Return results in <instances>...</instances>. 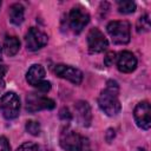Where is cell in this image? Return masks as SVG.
Segmentation results:
<instances>
[{"label": "cell", "mask_w": 151, "mask_h": 151, "mask_svg": "<svg viewBox=\"0 0 151 151\" xmlns=\"http://www.w3.org/2000/svg\"><path fill=\"white\" fill-rule=\"evenodd\" d=\"M133 117L136 124L143 129L149 130L151 126V107L147 100H143L138 103L133 110Z\"/></svg>", "instance_id": "9c48e42d"}, {"label": "cell", "mask_w": 151, "mask_h": 151, "mask_svg": "<svg viewBox=\"0 0 151 151\" xmlns=\"http://www.w3.org/2000/svg\"><path fill=\"white\" fill-rule=\"evenodd\" d=\"M0 109L6 119H14L20 111V99L14 92L5 93L0 99Z\"/></svg>", "instance_id": "277c9868"}, {"label": "cell", "mask_w": 151, "mask_h": 151, "mask_svg": "<svg viewBox=\"0 0 151 151\" xmlns=\"http://www.w3.org/2000/svg\"><path fill=\"white\" fill-rule=\"evenodd\" d=\"M87 46L90 53H100L109 46V41L104 33L98 28H91L87 33Z\"/></svg>", "instance_id": "8992f818"}, {"label": "cell", "mask_w": 151, "mask_h": 151, "mask_svg": "<svg viewBox=\"0 0 151 151\" xmlns=\"http://www.w3.org/2000/svg\"><path fill=\"white\" fill-rule=\"evenodd\" d=\"M107 33L111 37L113 44L124 45L130 41V24L126 20H114L107 24Z\"/></svg>", "instance_id": "7a4b0ae2"}, {"label": "cell", "mask_w": 151, "mask_h": 151, "mask_svg": "<svg viewBox=\"0 0 151 151\" xmlns=\"http://www.w3.org/2000/svg\"><path fill=\"white\" fill-rule=\"evenodd\" d=\"M1 53L2 52H1V46H0V60H1Z\"/></svg>", "instance_id": "484cf974"}, {"label": "cell", "mask_w": 151, "mask_h": 151, "mask_svg": "<svg viewBox=\"0 0 151 151\" xmlns=\"http://www.w3.org/2000/svg\"><path fill=\"white\" fill-rule=\"evenodd\" d=\"M118 11L123 14H130L136 11V4L133 1L124 0V1H118Z\"/></svg>", "instance_id": "e0dca14e"}, {"label": "cell", "mask_w": 151, "mask_h": 151, "mask_svg": "<svg viewBox=\"0 0 151 151\" xmlns=\"http://www.w3.org/2000/svg\"><path fill=\"white\" fill-rule=\"evenodd\" d=\"M47 41H48L47 34L37 27H31L25 37L26 47L29 51H38L42 48L47 44Z\"/></svg>", "instance_id": "52a82bcc"}, {"label": "cell", "mask_w": 151, "mask_h": 151, "mask_svg": "<svg viewBox=\"0 0 151 151\" xmlns=\"http://www.w3.org/2000/svg\"><path fill=\"white\" fill-rule=\"evenodd\" d=\"M25 18V9L21 4H13L9 7V20L14 25H20Z\"/></svg>", "instance_id": "5bb4252c"}, {"label": "cell", "mask_w": 151, "mask_h": 151, "mask_svg": "<svg viewBox=\"0 0 151 151\" xmlns=\"http://www.w3.org/2000/svg\"><path fill=\"white\" fill-rule=\"evenodd\" d=\"M45 78V68L39 65V64H34L29 67V70L26 73V80L29 85L32 86H37L40 81H42Z\"/></svg>", "instance_id": "4fadbf2b"}, {"label": "cell", "mask_w": 151, "mask_h": 151, "mask_svg": "<svg viewBox=\"0 0 151 151\" xmlns=\"http://www.w3.org/2000/svg\"><path fill=\"white\" fill-rule=\"evenodd\" d=\"M59 117L64 120H70L72 118V114L70 112V110L67 107H63L60 111H59Z\"/></svg>", "instance_id": "cb8c5ba5"}, {"label": "cell", "mask_w": 151, "mask_h": 151, "mask_svg": "<svg viewBox=\"0 0 151 151\" xmlns=\"http://www.w3.org/2000/svg\"><path fill=\"white\" fill-rule=\"evenodd\" d=\"M7 72V67L5 65H0V92L4 90L5 87V80H4V77Z\"/></svg>", "instance_id": "603a6c76"}, {"label": "cell", "mask_w": 151, "mask_h": 151, "mask_svg": "<svg viewBox=\"0 0 151 151\" xmlns=\"http://www.w3.org/2000/svg\"><path fill=\"white\" fill-rule=\"evenodd\" d=\"M90 15L81 6H74L68 14V22L74 33H80L83 28L88 24Z\"/></svg>", "instance_id": "5b68a950"}, {"label": "cell", "mask_w": 151, "mask_h": 151, "mask_svg": "<svg viewBox=\"0 0 151 151\" xmlns=\"http://www.w3.org/2000/svg\"><path fill=\"white\" fill-rule=\"evenodd\" d=\"M0 151H11V145L8 143V139L4 136L0 137Z\"/></svg>", "instance_id": "7402d4cb"}, {"label": "cell", "mask_w": 151, "mask_h": 151, "mask_svg": "<svg viewBox=\"0 0 151 151\" xmlns=\"http://www.w3.org/2000/svg\"><path fill=\"white\" fill-rule=\"evenodd\" d=\"M150 17L149 14H144L142 15L138 21H137V25H136V29L138 33H145V32H149L150 31Z\"/></svg>", "instance_id": "2e32d148"}, {"label": "cell", "mask_w": 151, "mask_h": 151, "mask_svg": "<svg viewBox=\"0 0 151 151\" xmlns=\"http://www.w3.org/2000/svg\"><path fill=\"white\" fill-rule=\"evenodd\" d=\"M137 151H146V150H145V149H138Z\"/></svg>", "instance_id": "d4e9b609"}, {"label": "cell", "mask_w": 151, "mask_h": 151, "mask_svg": "<svg viewBox=\"0 0 151 151\" xmlns=\"http://www.w3.org/2000/svg\"><path fill=\"white\" fill-rule=\"evenodd\" d=\"M17 151H39L38 149V145L35 143H32V142H27V143H24L21 144Z\"/></svg>", "instance_id": "d6986e66"}, {"label": "cell", "mask_w": 151, "mask_h": 151, "mask_svg": "<svg viewBox=\"0 0 151 151\" xmlns=\"http://www.w3.org/2000/svg\"><path fill=\"white\" fill-rule=\"evenodd\" d=\"M119 86L114 80H107L106 87L98 97V105L107 116H116L120 111V101L118 99Z\"/></svg>", "instance_id": "6da1fadb"}, {"label": "cell", "mask_w": 151, "mask_h": 151, "mask_svg": "<svg viewBox=\"0 0 151 151\" xmlns=\"http://www.w3.org/2000/svg\"><path fill=\"white\" fill-rule=\"evenodd\" d=\"M74 111L78 122L83 126H90L92 122V112H91V106L87 101L85 100H78L74 104Z\"/></svg>", "instance_id": "7c38bea8"}, {"label": "cell", "mask_w": 151, "mask_h": 151, "mask_svg": "<svg viewBox=\"0 0 151 151\" xmlns=\"http://www.w3.org/2000/svg\"><path fill=\"white\" fill-rule=\"evenodd\" d=\"M0 7H1V1H0Z\"/></svg>", "instance_id": "4316f807"}, {"label": "cell", "mask_w": 151, "mask_h": 151, "mask_svg": "<svg viewBox=\"0 0 151 151\" xmlns=\"http://www.w3.org/2000/svg\"><path fill=\"white\" fill-rule=\"evenodd\" d=\"M55 106L53 99L44 97L37 93H29L26 97V109L29 112H35L40 110H52Z\"/></svg>", "instance_id": "ba28073f"}, {"label": "cell", "mask_w": 151, "mask_h": 151, "mask_svg": "<svg viewBox=\"0 0 151 151\" xmlns=\"http://www.w3.org/2000/svg\"><path fill=\"white\" fill-rule=\"evenodd\" d=\"M85 139L72 130L70 126H65L60 131L59 144L66 151H83Z\"/></svg>", "instance_id": "3957f363"}, {"label": "cell", "mask_w": 151, "mask_h": 151, "mask_svg": "<svg viewBox=\"0 0 151 151\" xmlns=\"http://www.w3.org/2000/svg\"><path fill=\"white\" fill-rule=\"evenodd\" d=\"M54 73L63 79H66L76 85H79L83 80V73L80 70L68 66V65H64V64H58L54 66Z\"/></svg>", "instance_id": "30bf717a"}, {"label": "cell", "mask_w": 151, "mask_h": 151, "mask_svg": "<svg viewBox=\"0 0 151 151\" xmlns=\"http://www.w3.org/2000/svg\"><path fill=\"white\" fill-rule=\"evenodd\" d=\"M20 48V41L17 37H7L4 41V51L6 55L12 57L18 53Z\"/></svg>", "instance_id": "9a60e30c"}, {"label": "cell", "mask_w": 151, "mask_h": 151, "mask_svg": "<svg viewBox=\"0 0 151 151\" xmlns=\"http://www.w3.org/2000/svg\"><path fill=\"white\" fill-rule=\"evenodd\" d=\"M116 63H117L118 70L123 73H130L134 71L137 67V58L130 51H122L118 54Z\"/></svg>", "instance_id": "8fae6325"}, {"label": "cell", "mask_w": 151, "mask_h": 151, "mask_svg": "<svg viewBox=\"0 0 151 151\" xmlns=\"http://www.w3.org/2000/svg\"><path fill=\"white\" fill-rule=\"evenodd\" d=\"M35 87H37L40 92H48V91L51 90V83L47 81V80H42V81H40Z\"/></svg>", "instance_id": "44dd1931"}, {"label": "cell", "mask_w": 151, "mask_h": 151, "mask_svg": "<svg viewBox=\"0 0 151 151\" xmlns=\"http://www.w3.org/2000/svg\"><path fill=\"white\" fill-rule=\"evenodd\" d=\"M116 59H117L116 52L110 51V52H107L106 55L104 57V64H105L106 66H112V65L116 63Z\"/></svg>", "instance_id": "ffe728a7"}, {"label": "cell", "mask_w": 151, "mask_h": 151, "mask_svg": "<svg viewBox=\"0 0 151 151\" xmlns=\"http://www.w3.org/2000/svg\"><path fill=\"white\" fill-rule=\"evenodd\" d=\"M25 127H26V131L32 136H39L40 130H41L40 129V124L38 122H35V120H27Z\"/></svg>", "instance_id": "ac0fdd59"}]
</instances>
